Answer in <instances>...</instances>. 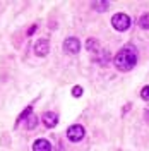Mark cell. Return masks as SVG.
<instances>
[{"label": "cell", "instance_id": "7", "mask_svg": "<svg viewBox=\"0 0 149 151\" xmlns=\"http://www.w3.org/2000/svg\"><path fill=\"white\" fill-rule=\"evenodd\" d=\"M33 151H52V144L47 139H38L33 144Z\"/></svg>", "mask_w": 149, "mask_h": 151}, {"label": "cell", "instance_id": "5", "mask_svg": "<svg viewBox=\"0 0 149 151\" xmlns=\"http://www.w3.org/2000/svg\"><path fill=\"white\" fill-rule=\"evenodd\" d=\"M48 52H50V43H48V40H45V38L38 40L36 45H34V53H36L38 57H45V55H48Z\"/></svg>", "mask_w": 149, "mask_h": 151}, {"label": "cell", "instance_id": "13", "mask_svg": "<svg viewBox=\"0 0 149 151\" xmlns=\"http://www.w3.org/2000/svg\"><path fill=\"white\" fill-rule=\"evenodd\" d=\"M140 98L146 100V101H149V86H144V88L140 89Z\"/></svg>", "mask_w": 149, "mask_h": 151}, {"label": "cell", "instance_id": "1", "mask_svg": "<svg viewBox=\"0 0 149 151\" xmlns=\"http://www.w3.org/2000/svg\"><path fill=\"white\" fill-rule=\"evenodd\" d=\"M115 67L122 70V72H129L130 69H134V65L137 64V50L132 45H125L123 48L118 50V53L113 58Z\"/></svg>", "mask_w": 149, "mask_h": 151}, {"label": "cell", "instance_id": "14", "mask_svg": "<svg viewBox=\"0 0 149 151\" xmlns=\"http://www.w3.org/2000/svg\"><path fill=\"white\" fill-rule=\"evenodd\" d=\"M72 94H74L75 98H79V96L82 94V88H81V86H74V88H72Z\"/></svg>", "mask_w": 149, "mask_h": 151}, {"label": "cell", "instance_id": "16", "mask_svg": "<svg viewBox=\"0 0 149 151\" xmlns=\"http://www.w3.org/2000/svg\"><path fill=\"white\" fill-rule=\"evenodd\" d=\"M146 117H148V119H149V110H148V112H146Z\"/></svg>", "mask_w": 149, "mask_h": 151}, {"label": "cell", "instance_id": "10", "mask_svg": "<svg viewBox=\"0 0 149 151\" xmlns=\"http://www.w3.org/2000/svg\"><path fill=\"white\" fill-rule=\"evenodd\" d=\"M91 7H93L94 10H98V12H103V10H106L110 7V4H108L106 0H103V2H93Z\"/></svg>", "mask_w": 149, "mask_h": 151}, {"label": "cell", "instance_id": "4", "mask_svg": "<svg viewBox=\"0 0 149 151\" xmlns=\"http://www.w3.org/2000/svg\"><path fill=\"white\" fill-rule=\"evenodd\" d=\"M64 48H65L67 53H70V55H74V53H77L79 50H81V43H79V40L74 36L67 38L65 43H64Z\"/></svg>", "mask_w": 149, "mask_h": 151}, {"label": "cell", "instance_id": "9", "mask_svg": "<svg viewBox=\"0 0 149 151\" xmlns=\"http://www.w3.org/2000/svg\"><path fill=\"white\" fill-rule=\"evenodd\" d=\"M36 124H38V117L34 115V113H31L29 117L24 119V127L29 129V131H31V129H34V127H36Z\"/></svg>", "mask_w": 149, "mask_h": 151}, {"label": "cell", "instance_id": "8", "mask_svg": "<svg viewBox=\"0 0 149 151\" xmlns=\"http://www.w3.org/2000/svg\"><path fill=\"white\" fill-rule=\"evenodd\" d=\"M94 60H96L98 64H101V65L108 64V62H110V52H108V50H106V52H100L98 55H94Z\"/></svg>", "mask_w": 149, "mask_h": 151}, {"label": "cell", "instance_id": "11", "mask_svg": "<svg viewBox=\"0 0 149 151\" xmlns=\"http://www.w3.org/2000/svg\"><path fill=\"white\" fill-rule=\"evenodd\" d=\"M139 26L142 29H149V12H148V14H142V16H140Z\"/></svg>", "mask_w": 149, "mask_h": 151}, {"label": "cell", "instance_id": "12", "mask_svg": "<svg viewBox=\"0 0 149 151\" xmlns=\"http://www.w3.org/2000/svg\"><path fill=\"white\" fill-rule=\"evenodd\" d=\"M86 48H87L89 52H96V50H98V41L93 40V38H89L87 43H86Z\"/></svg>", "mask_w": 149, "mask_h": 151}, {"label": "cell", "instance_id": "6", "mask_svg": "<svg viewBox=\"0 0 149 151\" xmlns=\"http://www.w3.org/2000/svg\"><path fill=\"white\" fill-rule=\"evenodd\" d=\"M57 122H58V115L55 112H47L43 115V124L47 125V127H55Z\"/></svg>", "mask_w": 149, "mask_h": 151}, {"label": "cell", "instance_id": "2", "mask_svg": "<svg viewBox=\"0 0 149 151\" xmlns=\"http://www.w3.org/2000/svg\"><path fill=\"white\" fill-rule=\"evenodd\" d=\"M112 26L117 29V31H127L129 26H130V17H129L127 14L118 12V14H115L112 17Z\"/></svg>", "mask_w": 149, "mask_h": 151}, {"label": "cell", "instance_id": "15", "mask_svg": "<svg viewBox=\"0 0 149 151\" xmlns=\"http://www.w3.org/2000/svg\"><path fill=\"white\" fill-rule=\"evenodd\" d=\"M36 28H38L36 24H33V26H31V28L28 29V35H29V36H31V35H33V33H34V31H36Z\"/></svg>", "mask_w": 149, "mask_h": 151}, {"label": "cell", "instance_id": "3", "mask_svg": "<svg viewBox=\"0 0 149 151\" xmlns=\"http://www.w3.org/2000/svg\"><path fill=\"white\" fill-rule=\"evenodd\" d=\"M67 137L70 142H79L84 137V127L82 125H70L67 131Z\"/></svg>", "mask_w": 149, "mask_h": 151}]
</instances>
